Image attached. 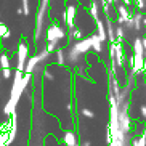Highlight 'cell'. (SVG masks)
Instances as JSON below:
<instances>
[{"label": "cell", "mask_w": 146, "mask_h": 146, "mask_svg": "<svg viewBox=\"0 0 146 146\" xmlns=\"http://www.w3.org/2000/svg\"><path fill=\"white\" fill-rule=\"evenodd\" d=\"M16 56H18V63H16V71H24V66H26V61L29 60V48H27V43L26 40H21L19 45H18V52H16Z\"/></svg>", "instance_id": "cell-6"}, {"label": "cell", "mask_w": 146, "mask_h": 146, "mask_svg": "<svg viewBox=\"0 0 146 146\" xmlns=\"http://www.w3.org/2000/svg\"><path fill=\"white\" fill-rule=\"evenodd\" d=\"M141 45H143V52L146 53V39H141Z\"/></svg>", "instance_id": "cell-26"}, {"label": "cell", "mask_w": 146, "mask_h": 146, "mask_svg": "<svg viewBox=\"0 0 146 146\" xmlns=\"http://www.w3.org/2000/svg\"><path fill=\"white\" fill-rule=\"evenodd\" d=\"M117 2H120V0H112V3H117Z\"/></svg>", "instance_id": "cell-30"}, {"label": "cell", "mask_w": 146, "mask_h": 146, "mask_svg": "<svg viewBox=\"0 0 146 146\" xmlns=\"http://www.w3.org/2000/svg\"><path fill=\"white\" fill-rule=\"evenodd\" d=\"M143 10H145V11H146V2H145V8H143Z\"/></svg>", "instance_id": "cell-31"}, {"label": "cell", "mask_w": 146, "mask_h": 146, "mask_svg": "<svg viewBox=\"0 0 146 146\" xmlns=\"http://www.w3.org/2000/svg\"><path fill=\"white\" fill-rule=\"evenodd\" d=\"M140 116H141V119H146V104L140 106Z\"/></svg>", "instance_id": "cell-23"}, {"label": "cell", "mask_w": 146, "mask_h": 146, "mask_svg": "<svg viewBox=\"0 0 146 146\" xmlns=\"http://www.w3.org/2000/svg\"><path fill=\"white\" fill-rule=\"evenodd\" d=\"M45 37H47V47H45V50L52 53V52H55L56 48H58V45H60L61 40H64L66 37H68V32H66L60 24L53 23L52 26L47 27V34H45Z\"/></svg>", "instance_id": "cell-2"}, {"label": "cell", "mask_w": 146, "mask_h": 146, "mask_svg": "<svg viewBox=\"0 0 146 146\" xmlns=\"http://www.w3.org/2000/svg\"><path fill=\"white\" fill-rule=\"evenodd\" d=\"M135 2H137V7H138L140 10L145 8V0H135Z\"/></svg>", "instance_id": "cell-25"}, {"label": "cell", "mask_w": 146, "mask_h": 146, "mask_svg": "<svg viewBox=\"0 0 146 146\" xmlns=\"http://www.w3.org/2000/svg\"><path fill=\"white\" fill-rule=\"evenodd\" d=\"M98 13H100V8H98V2L96 0H93L90 3V15H92V18H93L95 21L98 19Z\"/></svg>", "instance_id": "cell-18"}, {"label": "cell", "mask_w": 146, "mask_h": 146, "mask_svg": "<svg viewBox=\"0 0 146 146\" xmlns=\"http://www.w3.org/2000/svg\"><path fill=\"white\" fill-rule=\"evenodd\" d=\"M68 37L71 40H76V42H77V40H82V39H84V31L74 26V27H71V29H69Z\"/></svg>", "instance_id": "cell-10"}, {"label": "cell", "mask_w": 146, "mask_h": 146, "mask_svg": "<svg viewBox=\"0 0 146 146\" xmlns=\"http://www.w3.org/2000/svg\"><path fill=\"white\" fill-rule=\"evenodd\" d=\"M43 74H45V77H47V79H53V74L50 72V69H48V68H45V71H43Z\"/></svg>", "instance_id": "cell-24"}, {"label": "cell", "mask_w": 146, "mask_h": 146, "mask_svg": "<svg viewBox=\"0 0 146 146\" xmlns=\"http://www.w3.org/2000/svg\"><path fill=\"white\" fill-rule=\"evenodd\" d=\"M64 16H63V21H64V26L66 27H74L76 26V15H77V3H69L68 7H66V11Z\"/></svg>", "instance_id": "cell-7"}, {"label": "cell", "mask_w": 146, "mask_h": 146, "mask_svg": "<svg viewBox=\"0 0 146 146\" xmlns=\"http://www.w3.org/2000/svg\"><path fill=\"white\" fill-rule=\"evenodd\" d=\"M48 7H50V0H40L39 11H37V16H35V31H34L35 42H39L43 35V27H45V18H47V13H48Z\"/></svg>", "instance_id": "cell-4"}, {"label": "cell", "mask_w": 146, "mask_h": 146, "mask_svg": "<svg viewBox=\"0 0 146 146\" xmlns=\"http://www.w3.org/2000/svg\"><path fill=\"white\" fill-rule=\"evenodd\" d=\"M92 48V42H90V37H84L82 40H77V42H74L68 50V60L76 63L79 61L82 55H85L88 50Z\"/></svg>", "instance_id": "cell-3"}, {"label": "cell", "mask_w": 146, "mask_h": 146, "mask_svg": "<svg viewBox=\"0 0 146 146\" xmlns=\"http://www.w3.org/2000/svg\"><path fill=\"white\" fill-rule=\"evenodd\" d=\"M133 53H137V55H143V45H141V39L138 37V39L133 40Z\"/></svg>", "instance_id": "cell-19"}, {"label": "cell", "mask_w": 146, "mask_h": 146, "mask_svg": "<svg viewBox=\"0 0 146 146\" xmlns=\"http://www.w3.org/2000/svg\"><path fill=\"white\" fill-rule=\"evenodd\" d=\"M90 42H92V48H93L96 53H101V50H103V42L100 40V37L96 34H92L90 35Z\"/></svg>", "instance_id": "cell-13"}, {"label": "cell", "mask_w": 146, "mask_h": 146, "mask_svg": "<svg viewBox=\"0 0 146 146\" xmlns=\"http://www.w3.org/2000/svg\"><path fill=\"white\" fill-rule=\"evenodd\" d=\"M117 13H119L117 16H119L120 19H124L125 24H127V23L130 21V18H132V13L129 11V8H127L125 5H117Z\"/></svg>", "instance_id": "cell-9"}, {"label": "cell", "mask_w": 146, "mask_h": 146, "mask_svg": "<svg viewBox=\"0 0 146 146\" xmlns=\"http://www.w3.org/2000/svg\"><path fill=\"white\" fill-rule=\"evenodd\" d=\"M141 26L146 29V16H143V21H141Z\"/></svg>", "instance_id": "cell-27"}, {"label": "cell", "mask_w": 146, "mask_h": 146, "mask_svg": "<svg viewBox=\"0 0 146 146\" xmlns=\"http://www.w3.org/2000/svg\"><path fill=\"white\" fill-rule=\"evenodd\" d=\"M16 15H23V10H21V7H19V8H16Z\"/></svg>", "instance_id": "cell-29"}, {"label": "cell", "mask_w": 146, "mask_h": 146, "mask_svg": "<svg viewBox=\"0 0 146 146\" xmlns=\"http://www.w3.org/2000/svg\"><path fill=\"white\" fill-rule=\"evenodd\" d=\"M80 116L82 117H87V119H93L95 112L92 111V109H88V108H82V109H80Z\"/></svg>", "instance_id": "cell-20"}, {"label": "cell", "mask_w": 146, "mask_h": 146, "mask_svg": "<svg viewBox=\"0 0 146 146\" xmlns=\"http://www.w3.org/2000/svg\"><path fill=\"white\" fill-rule=\"evenodd\" d=\"M104 29H108V39H109V42L114 43L116 42V35H114V24H112V21L108 18L106 19V27Z\"/></svg>", "instance_id": "cell-14"}, {"label": "cell", "mask_w": 146, "mask_h": 146, "mask_svg": "<svg viewBox=\"0 0 146 146\" xmlns=\"http://www.w3.org/2000/svg\"><path fill=\"white\" fill-rule=\"evenodd\" d=\"M143 56H146V53H143Z\"/></svg>", "instance_id": "cell-32"}, {"label": "cell", "mask_w": 146, "mask_h": 146, "mask_svg": "<svg viewBox=\"0 0 146 146\" xmlns=\"http://www.w3.org/2000/svg\"><path fill=\"white\" fill-rule=\"evenodd\" d=\"M56 64L58 66L66 64V52L63 48H58V50H56Z\"/></svg>", "instance_id": "cell-15"}, {"label": "cell", "mask_w": 146, "mask_h": 146, "mask_svg": "<svg viewBox=\"0 0 146 146\" xmlns=\"http://www.w3.org/2000/svg\"><path fill=\"white\" fill-rule=\"evenodd\" d=\"M21 10L24 16L29 15V0H21Z\"/></svg>", "instance_id": "cell-21"}, {"label": "cell", "mask_w": 146, "mask_h": 146, "mask_svg": "<svg viewBox=\"0 0 146 146\" xmlns=\"http://www.w3.org/2000/svg\"><path fill=\"white\" fill-rule=\"evenodd\" d=\"M10 55L8 53H2V55H0V68L2 69H10Z\"/></svg>", "instance_id": "cell-17"}, {"label": "cell", "mask_w": 146, "mask_h": 146, "mask_svg": "<svg viewBox=\"0 0 146 146\" xmlns=\"http://www.w3.org/2000/svg\"><path fill=\"white\" fill-rule=\"evenodd\" d=\"M143 16H145L143 13H135V15H132V27H133L135 31H141V29H143V26H141Z\"/></svg>", "instance_id": "cell-12"}, {"label": "cell", "mask_w": 146, "mask_h": 146, "mask_svg": "<svg viewBox=\"0 0 146 146\" xmlns=\"http://www.w3.org/2000/svg\"><path fill=\"white\" fill-rule=\"evenodd\" d=\"M124 3H125V7H129V5H132V0H124Z\"/></svg>", "instance_id": "cell-28"}, {"label": "cell", "mask_w": 146, "mask_h": 146, "mask_svg": "<svg viewBox=\"0 0 146 146\" xmlns=\"http://www.w3.org/2000/svg\"><path fill=\"white\" fill-rule=\"evenodd\" d=\"M95 23H96V35H98L100 40L104 43V42H106V29H104V23L101 21L100 18Z\"/></svg>", "instance_id": "cell-11"}, {"label": "cell", "mask_w": 146, "mask_h": 146, "mask_svg": "<svg viewBox=\"0 0 146 146\" xmlns=\"http://www.w3.org/2000/svg\"><path fill=\"white\" fill-rule=\"evenodd\" d=\"M63 143H64L66 146H77V135L74 132H64V135H63Z\"/></svg>", "instance_id": "cell-8"}, {"label": "cell", "mask_w": 146, "mask_h": 146, "mask_svg": "<svg viewBox=\"0 0 146 146\" xmlns=\"http://www.w3.org/2000/svg\"><path fill=\"white\" fill-rule=\"evenodd\" d=\"M11 37V32H10V27L5 24V23L0 21V39H10Z\"/></svg>", "instance_id": "cell-16"}, {"label": "cell", "mask_w": 146, "mask_h": 146, "mask_svg": "<svg viewBox=\"0 0 146 146\" xmlns=\"http://www.w3.org/2000/svg\"><path fill=\"white\" fill-rule=\"evenodd\" d=\"M50 55H52V53L47 52L45 48H43L42 52L35 53L34 56H31L29 60L26 61V66H24V71H23V72H26V74H29V76H32V72L37 69V66L42 64L43 61H47L48 58H50Z\"/></svg>", "instance_id": "cell-5"}, {"label": "cell", "mask_w": 146, "mask_h": 146, "mask_svg": "<svg viewBox=\"0 0 146 146\" xmlns=\"http://www.w3.org/2000/svg\"><path fill=\"white\" fill-rule=\"evenodd\" d=\"M2 76H3V79H10L13 76V71L11 69H2Z\"/></svg>", "instance_id": "cell-22"}, {"label": "cell", "mask_w": 146, "mask_h": 146, "mask_svg": "<svg viewBox=\"0 0 146 146\" xmlns=\"http://www.w3.org/2000/svg\"><path fill=\"white\" fill-rule=\"evenodd\" d=\"M31 82V76L29 74H24L21 71H16L13 77V85H11V92H10V98L7 101V106L3 108V114L5 116H13L15 109H16V104L21 98L23 92L26 90L27 84Z\"/></svg>", "instance_id": "cell-1"}]
</instances>
